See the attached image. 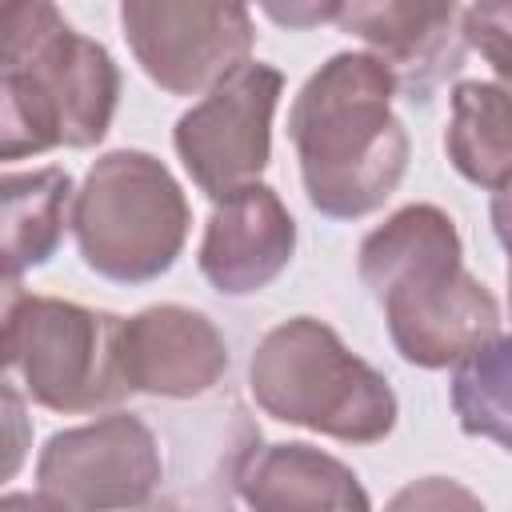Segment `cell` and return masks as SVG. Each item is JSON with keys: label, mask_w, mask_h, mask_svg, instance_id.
<instances>
[{"label": "cell", "mask_w": 512, "mask_h": 512, "mask_svg": "<svg viewBox=\"0 0 512 512\" xmlns=\"http://www.w3.org/2000/svg\"><path fill=\"white\" fill-rule=\"evenodd\" d=\"M120 324L116 312L20 292L4 280V368L48 412H100L128 396L116 356Z\"/></svg>", "instance_id": "obj_6"}, {"label": "cell", "mask_w": 512, "mask_h": 512, "mask_svg": "<svg viewBox=\"0 0 512 512\" xmlns=\"http://www.w3.org/2000/svg\"><path fill=\"white\" fill-rule=\"evenodd\" d=\"M280 96L284 72L264 60H244L176 120L172 148L212 204L260 184V172L272 160V116Z\"/></svg>", "instance_id": "obj_7"}, {"label": "cell", "mask_w": 512, "mask_h": 512, "mask_svg": "<svg viewBox=\"0 0 512 512\" xmlns=\"http://www.w3.org/2000/svg\"><path fill=\"white\" fill-rule=\"evenodd\" d=\"M464 44L476 48L500 84H512V0H480L460 8Z\"/></svg>", "instance_id": "obj_17"}, {"label": "cell", "mask_w": 512, "mask_h": 512, "mask_svg": "<svg viewBox=\"0 0 512 512\" xmlns=\"http://www.w3.org/2000/svg\"><path fill=\"white\" fill-rule=\"evenodd\" d=\"M452 412L460 432L512 452V336L480 344L452 368Z\"/></svg>", "instance_id": "obj_16"}, {"label": "cell", "mask_w": 512, "mask_h": 512, "mask_svg": "<svg viewBox=\"0 0 512 512\" xmlns=\"http://www.w3.org/2000/svg\"><path fill=\"white\" fill-rule=\"evenodd\" d=\"M0 512H68V508L48 500L44 492H4L0 496Z\"/></svg>", "instance_id": "obj_21"}, {"label": "cell", "mask_w": 512, "mask_h": 512, "mask_svg": "<svg viewBox=\"0 0 512 512\" xmlns=\"http://www.w3.org/2000/svg\"><path fill=\"white\" fill-rule=\"evenodd\" d=\"M292 252L296 220L280 192L268 184H248L212 208L196 264L220 296H252L288 268Z\"/></svg>", "instance_id": "obj_12"}, {"label": "cell", "mask_w": 512, "mask_h": 512, "mask_svg": "<svg viewBox=\"0 0 512 512\" xmlns=\"http://www.w3.org/2000/svg\"><path fill=\"white\" fill-rule=\"evenodd\" d=\"M392 96L396 80L372 52L328 56L296 92L288 140L304 196L320 216L360 220L400 188L412 140Z\"/></svg>", "instance_id": "obj_2"}, {"label": "cell", "mask_w": 512, "mask_h": 512, "mask_svg": "<svg viewBox=\"0 0 512 512\" xmlns=\"http://www.w3.org/2000/svg\"><path fill=\"white\" fill-rule=\"evenodd\" d=\"M384 512H488V508L472 488H464L452 476H420L408 480L400 492H392Z\"/></svg>", "instance_id": "obj_18"}, {"label": "cell", "mask_w": 512, "mask_h": 512, "mask_svg": "<svg viewBox=\"0 0 512 512\" xmlns=\"http://www.w3.org/2000/svg\"><path fill=\"white\" fill-rule=\"evenodd\" d=\"M448 132L444 152L452 168L496 192L512 180V88L500 80H456L448 92Z\"/></svg>", "instance_id": "obj_15"}, {"label": "cell", "mask_w": 512, "mask_h": 512, "mask_svg": "<svg viewBox=\"0 0 512 512\" xmlns=\"http://www.w3.org/2000/svg\"><path fill=\"white\" fill-rule=\"evenodd\" d=\"M120 100L112 52L80 36L48 0L0 12V160L92 148Z\"/></svg>", "instance_id": "obj_3"}, {"label": "cell", "mask_w": 512, "mask_h": 512, "mask_svg": "<svg viewBox=\"0 0 512 512\" xmlns=\"http://www.w3.org/2000/svg\"><path fill=\"white\" fill-rule=\"evenodd\" d=\"M488 216H492V232H496L500 248L508 252V268H512V180H508V184H500V188L492 192Z\"/></svg>", "instance_id": "obj_20"}, {"label": "cell", "mask_w": 512, "mask_h": 512, "mask_svg": "<svg viewBox=\"0 0 512 512\" xmlns=\"http://www.w3.org/2000/svg\"><path fill=\"white\" fill-rule=\"evenodd\" d=\"M192 208L164 160L140 148L96 156L72 200L80 260L112 284L160 280L184 252Z\"/></svg>", "instance_id": "obj_5"}, {"label": "cell", "mask_w": 512, "mask_h": 512, "mask_svg": "<svg viewBox=\"0 0 512 512\" xmlns=\"http://www.w3.org/2000/svg\"><path fill=\"white\" fill-rule=\"evenodd\" d=\"M336 24L368 44V52L392 72L396 92L428 100L460 64L464 32L456 4L424 0H348Z\"/></svg>", "instance_id": "obj_11"}, {"label": "cell", "mask_w": 512, "mask_h": 512, "mask_svg": "<svg viewBox=\"0 0 512 512\" xmlns=\"http://www.w3.org/2000/svg\"><path fill=\"white\" fill-rule=\"evenodd\" d=\"M248 388L272 420L344 444H376L400 416L388 376L316 316H292L260 336L248 360Z\"/></svg>", "instance_id": "obj_4"}, {"label": "cell", "mask_w": 512, "mask_h": 512, "mask_svg": "<svg viewBox=\"0 0 512 512\" xmlns=\"http://www.w3.org/2000/svg\"><path fill=\"white\" fill-rule=\"evenodd\" d=\"M356 272L384 308L388 340L404 364L456 368L500 336V304L464 268L456 220L436 204H404L356 252Z\"/></svg>", "instance_id": "obj_1"}, {"label": "cell", "mask_w": 512, "mask_h": 512, "mask_svg": "<svg viewBox=\"0 0 512 512\" xmlns=\"http://www.w3.org/2000/svg\"><path fill=\"white\" fill-rule=\"evenodd\" d=\"M236 492L252 512H372L360 476L304 440L252 448L236 468Z\"/></svg>", "instance_id": "obj_13"}, {"label": "cell", "mask_w": 512, "mask_h": 512, "mask_svg": "<svg viewBox=\"0 0 512 512\" xmlns=\"http://www.w3.org/2000/svg\"><path fill=\"white\" fill-rule=\"evenodd\" d=\"M264 12L276 20V24H288V28H312V24H324V20H336L340 16V4H264Z\"/></svg>", "instance_id": "obj_19"}, {"label": "cell", "mask_w": 512, "mask_h": 512, "mask_svg": "<svg viewBox=\"0 0 512 512\" xmlns=\"http://www.w3.org/2000/svg\"><path fill=\"white\" fill-rule=\"evenodd\" d=\"M164 476L156 432L136 412L52 432L36 456V488L68 512H140Z\"/></svg>", "instance_id": "obj_8"}, {"label": "cell", "mask_w": 512, "mask_h": 512, "mask_svg": "<svg viewBox=\"0 0 512 512\" xmlns=\"http://www.w3.org/2000/svg\"><path fill=\"white\" fill-rule=\"evenodd\" d=\"M120 28L144 76L168 96H208L256 44L252 12L212 0H124Z\"/></svg>", "instance_id": "obj_9"}, {"label": "cell", "mask_w": 512, "mask_h": 512, "mask_svg": "<svg viewBox=\"0 0 512 512\" xmlns=\"http://www.w3.org/2000/svg\"><path fill=\"white\" fill-rule=\"evenodd\" d=\"M116 356L128 392L160 400H196L228 372L224 332L184 304H148L124 316Z\"/></svg>", "instance_id": "obj_10"}, {"label": "cell", "mask_w": 512, "mask_h": 512, "mask_svg": "<svg viewBox=\"0 0 512 512\" xmlns=\"http://www.w3.org/2000/svg\"><path fill=\"white\" fill-rule=\"evenodd\" d=\"M68 200H76L72 176L56 164L0 176V252L8 284H20L28 268H40L56 256L64 224H72Z\"/></svg>", "instance_id": "obj_14"}, {"label": "cell", "mask_w": 512, "mask_h": 512, "mask_svg": "<svg viewBox=\"0 0 512 512\" xmlns=\"http://www.w3.org/2000/svg\"><path fill=\"white\" fill-rule=\"evenodd\" d=\"M508 316H512V268H508Z\"/></svg>", "instance_id": "obj_22"}]
</instances>
